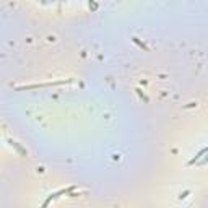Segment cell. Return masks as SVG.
I'll return each mask as SVG.
<instances>
[{
  "instance_id": "6da1fadb",
  "label": "cell",
  "mask_w": 208,
  "mask_h": 208,
  "mask_svg": "<svg viewBox=\"0 0 208 208\" xmlns=\"http://www.w3.org/2000/svg\"><path fill=\"white\" fill-rule=\"evenodd\" d=\"M77 189V185H72V187H67V189H60V190H57V192H54V194H51L49 197H47L46 200H44V203H42V207H47L49 203L52 202V200H55V198H59L60 195H64V194H70V192H73Z\"/></svg>"
},
{
  "instance_id": "7a4b0ae2",
  "label": "cell",
  "mask_w": 208,
  "mask_h": 208,
  "mask_svg": "<svg viewBox=\"0 0 208 208\" xmlns=\"http://www.w3.org/2000/svg\"><path fill=\"white\" fill-rule=\"evenodd\" d=\"M207 153H208V146H207V148H202V150H200V151H198V153H197V155L194 156V158H192V159H190V161H189V163H187V164H189V166H194V164H195V163H198V161H200V159H202V156H205Z\"/></svg>"
},
{
  "instance_id": "3957f363",
  "label": "cell",
  "mask_w": 208,
  "mask_h": 208,
  "mask_svg": "<svg viewBox=\"0 0 208 208\" xmlns=\"http://www.w3.org/2000/svg\"><path fill=\"white\" fill-rule=\"evenodd\" d=\"M12 146L15 148V150H16L18 151V153H20L21 156H28V151H26L25 150V148L23 146H21V145L20 143H18V142H12Z\"/></svg>"
},
{
  "instance_id": "277c9868",
  "label": "cell",
  "mask_w": 208,
  "mask_h": 208,
  "mask_svg": "<svg viewBox=\"0 0 208 208\" xmlns=\"http://www.w3.org/2000/svg\"><path fill=\"white\" fill-rule=\"evenodd\" d=\"M132 41H133V42H135V44H138V46L140 47H142V49H145V51H148V47L146 46H145V44L142 42V41H140L138 38H132Z\"/></svg>"
},
{
  "instance_id": "5b68a950",
  "label": "cell",
  "mask_w": 208,
  "mask_h": 208,
  "mask_svg": "<svg viewBox=\"0 0 208 208\" xmlns=\"http://www.w3.org/2000/svg\"><path fill=\"white\" fill-rule=\"evenodd\" d=\"M189 194H190V190H184V192H182V194L179 195V198H181V200H182V198H185V197H187Z\"/></svg>"
},
{
  "instance_id": "8992f818",
  "label": "cell",
  "mask_w": 208,
  "mask_h": 208,
  "mask_svg": "<svg viewBox=\"0 0 208 208\" xmlns=\"http://www.w3.org/2000/svg\"><path fill=\"white\" fill-rule=\"evenodd\" d=\"M207 161H208V156H205V158H202V159H200V161H198V164H205Z\"/></svg>"
},
{
  "instance_id": "52a82bcc",
  "label": "cell",
  "mask_w": 208,
  "mask_h": 208,
  "mask_svg": "<svg viewBox=\"0 0 208 208\" xmlns=\"http://www.w3.org/2000/svg\"><path fill=\"white\" fill-rule=\"evenodd\" d=\"M94 2H96V0H90V7H91L93 10H96V3Z\"/></svg>"
}]
</instances>
